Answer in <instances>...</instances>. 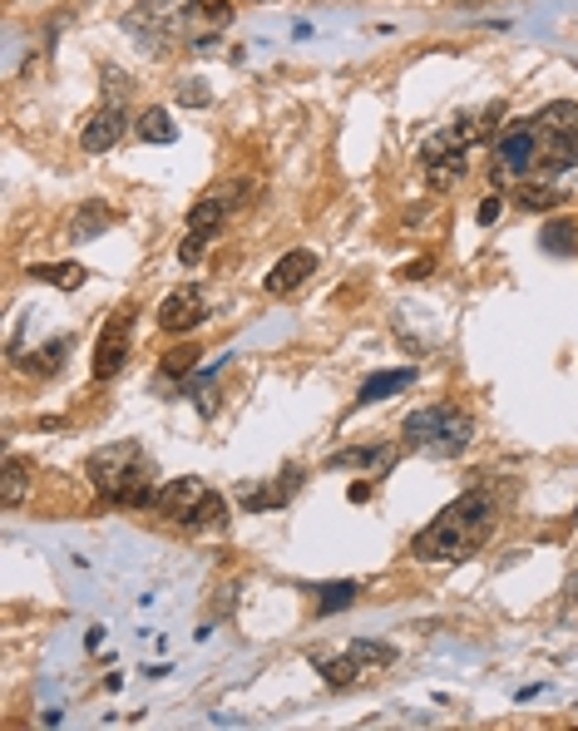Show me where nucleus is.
<instances>
[{
    "instance_id": "f257e3e1",
    "label": "nucleus",
    "mask_w": 578,
    "mask_h": 731,
    "mask_svg": "<svg viewBox=\"0 0 578 731\" xmlns=\"http://www.w3.org/2000/svg\"><path fill=\"white\" fill-rule=\"evenodd\" d=\"M569 168H578V104L554 99V104L534 109L529 119H514L499 134L490 178H495V188H504V183H554Z\"/></svg>"
},
{
    "instance_id": "f03ea898",
    "label": "nucleus",
    "mask_w": 578,
    "mask_h": 731,
    "mask_svg": "<svg viewBox=\"0 0 578 731\" xmlns=\"http://www.w3.org/2000/svg\"><path fill=\"white\" fill-rule=\"evenodd\" d=\"M490 534H495V499L490 494H465L415 534L411 559H420V564H460L475 549H485Z\"/></svg>"
},
{
    "instance_id": "7ed1b4c3",
    "label": "nucleus",
    "mask_w": 578,
    "mask_h": 731,
    "mask_svg": "<svg viewBox=\"0 0 578 731\" xmlns=\"http://www.w3.org/2000/svg\"><path fill=\"white\" fill-rule=\"evenodd\" d=\"M89 485L99 489V499L109 504H129V509H154V460L144 455V445L134 440H114L99 445L84 465Z\"/></svg>"
},
{
    "instance_id": "20e7f679",
    "label": "nucleus",
    "mask_w": 578,
    "mask_h": 731,
    "mask_svg": "<svg viewBox=\"0 0 578 731\" xmlns=\"http://www.w3.org/2000/svg\"><path fill=\"white\" fill-rule=\"evenodd\" d=\"M495 119H499V104H490L485 119L460 114L455 124H445L440 134H430V139L420 144V163H425L430 188H455V183H460V173H465V163H470V144L485 139V134L495 129Z\"/></svg>"
},
{
    "instance_id": "39448f33",
    "label": "nucleus",
    "mask_w": 578,
    "mask_h": 731,
    "mask_svg": "<svg viewBox=\"0 0 578 731\" xmlns=\"http://www.w3.org/2000/svg\"><path fill=\"white\" fill-rule=\"evenodd\" d=\"M401 440H406V450H415V455L450 460V455L470 450V440H475V420H470L460 406H450V401H440V406H420V410L406 415Z\"/></svg>"
},
{
    "instance_id": "423d86ee",
    "label": "nucleus",
    "mask_w": 578,
    "mask_h": 731,
    "mask_svg": "<svg viewBox=\"0 0 578 731\" xmlns=\"http://www.w3.org/2000/svg\"><path fill=\"white\" fill-rule=\"evenodd\" d=\"M193 5H198V0H139V5L129 10L124 25H129L134 35H144L149 45H159V40H173V35H188Z\"/></svg>"
},
{
    "instance_id": "0eeeda50",
    "label": "nucleus",
    "mask_w": 578,
    "mask_h": 731,
    "mask_svg": "<svg viewBox=\"0 0 578 731\" xmlns=\"http://www.w3.org/2000/svg\"><path fill=\"white\" fill-rule=\"evenodd\" d=\"M228 213H233V203H228V193H223V188H218V193H203V198L188 208V238H183V247H178V262H183V267L203 262L208 243L223 233Z\"/></svg>"
},
{
    "instance_id": "6e6552de",
    "label": "nucleus",
    "mask_w": 578,
    "mask_h": 731,
    "mask_svg": "<svg viewBox=\"0 0 578 731\" xmlns=\"http://www.w3.org/2000/svg\"><path fill=\"white\" fill-rule=\"evenodd\" d=\"M129 346H134V317H129V312H119V317H109V322L99 326L94 361H89L94 381H114V376L124 371V361H129Z\"/></svg>"
},
{
    "instance_id": "1a4fd4ad",
    "label": "nucleus",
    "mask_w": 578,
    "mask_h": 731,
    "mask_svg": "<svg viewBox=\"0 0 578 731\" xmlns=\"http://www.w3.org/2000/svg\"><path fill=\"white\" fill-rule=\"evenodd\" d=\"M208 494L213 489L203 485V480H193V475H183V480H168V485L154 489V514L168 519V524H183V529H193V519H198V509L208 504Z\"/></svg>"
},
{
    "instance_id": "9d476101",
    "label": "nucleus",
    "mask_w": 578,
    "mask_h": 731,
    "mask_svg": "<svg viewBox=\"0 0 578 731\" xmlns=\"http://www.w3.org/2000/svg\"><path fill=\"white\" fill-rule=\"evenodd\" d=\"M124 129H129V109H124V94H109L89 119H84L80 129V149L84 154H104V149H114L119 139H124Z\"/></svg>"
},
{
    "instance_id": "9b49d317",
    "label": "nucleus",
    "mask_w": 578,
    "mask_h": 731,
    "mask_svg": "<svg viewBox=\"0 0 578 731\" xmlns=\"http://www.w3.org/2000/svg\"><path fill=\"white\" fill-rule=\"evenodd\" d=\"M203 317H208V302H203L198 287H178V292H168L164 302H159V331H168V336L193 331Z\"/></svg>"
},
{
    "instance_id": "f8f14e48",
    "label": "nucleus",
    "mask_w": 578,
    "mask_h": 731,
    "mask_svg": "<svg viewBox=\"0 0 578 731\" xmlns=\"http://www.w3.org/2000/svg\"><path fill=\"white\" fill-rule=\"evenodd\" d=\"M312 272H317V252L292 247V252H282V257L272 262V272H267V292H272V297H292Z\"/></svg>"
},
{
    "instance_id": "ddd939ff",
    "label": "nucleus",
    "mask_w": 578,
    "mask_h": 731,
    "mask_svg": "<svg viewBox=\"0 0 578 731\" xmlns=\"http://www.w3.org/2000/svg\"><path fill=\"white\" fill-rule=\"evenodd\" d=\"M391 465H396L391 445H351L327 460V470H371V475H391Z\"/></svg>"
},
{
    "instance_id": "4468645a",
    "label": "nucleus",
    "mask_w": 578,
    "mask_h": 731,
    "mask_svg": "<svg viewBox=\"0 0 578 731\" xmlns=\"http://www.w3.org/2000/svg\"><path fill=\"white\" fill-rule=\"evenodd\" d=\"M411 386H415V371H411V366H401V371H376V376H366V381H361V396H356V406L391 401L396 391H411Z\"/></svg>"
},
{
    "instance_id": "2eb2a0df",
    "label": "nucleus",
    "mask_w": 578,
    "mask_h": 731,
    "mask_svg": "<svg viewBox=\"0 0 578 731\" xmlns=\"http://www.w3.org/2000/svg\"><path fill=\"white\" fill-rule=\"evenodd\" d=\"M109 223H114V208L99 203V198H89V203L75 208V218H70V243H94Z\"/></svg>"
},
{
    "instance_id": "dca6fc26",
    "label": "nucleus",
    "mask_w": 578,
    "mask_h": 731,
    "mask_svg": "<svg viewBox=\"0 0 578 731\" xmlns=\"http://www.w3.org/2000/svg\"><path fill=\"white\" fill-rule=\"evenodd\" d=\"M75 346V336H55V341H45L40 351H30L25 361H20V371L25 376H35V381H45V376H55L60 366H65V351Z\"/></svg>"
},
{
    "instance_id": "f3484780",
    "label": "nucleus",
    "mask_w": 578,
    "mask_h": 731,
    "mask_svg": "<svg viewBox=\"0 0 578 731\" xmlns=\"http://www.w3.org/2000/svg\"><path fill=\"white\" fill-rule=\"evenodd\" d=\"M297 489H302V470H287V475H282V485L248 489V494H243V504H248V509H277V504H287Z\"/></svg>"
},
{
    "instance_id": "a211bd4d",
    "label": "nucleus",
    "mask_w": 578,
    "mask_h": 731,
    "mask_svg": "<svg viewBox=\"0 0 578 731\" xmlns=\"http://www.w3.org/2000/svg\"><path fill=\"white\" fill-rule=\"evenodd\" d=\"M134 134H139L144 144H173V139H178V124L168 119V109H159V104H154V109H144V114H139Z\"/></svg>"
},
{
    "instance_id": "6ab92c4d",
    "label": "nucleus",
    "mask_w": 578,
    "mask_h": 731,
    "mask_svg": "<svg viewBox=\"0 0 578 731\" xmlns=\"http://www.w3.org/2000/svg\"><path fill=\"white\" fill-rule=\"evenodd\" d=\"M539 247H544V252H554V257H578V223H574V218L549 223V228L539 233Z\"/></svg>"
},
{
    "instance_id": "aec40b11",
    "label": "nucleus",
    "mask_w": 578,
    "mask_h": 731,
    "mask_svg": "<svg viewBox=\"0 0 578 731\" xmlns=\"http://www.w3.org/2000/svg\"><path fill=\"white\" fill-rule=\"evenodd\" d=\"M25 485H30V465H25L20 455H10V460H5V480H0V504L15 509V504L25 499Z\"/></svg>"
},
{
    "instance_id": "412c9836",
    "label": "nucleus",
    "mask_w": 578,
    "mask_h": 731,
    "mask_svg": "<svg viewBox=\"0 0 578 731\" xmlns=\"http://www.w3.org/2000/svg\"><path fill=\"white\" fill-rule=\"evenodd\" d=\"M361 598V583L351 578V583H322L317 588V613L327 618V613H341V608H351Z\"/></svg>"
},
{
    "instance_id": "4be33fe9",
    "label": "nucleus",
    "mask_w": 578,
    "mask_h": 731,
    "mask_svg": "<svg viewBox=\"0 0 578 731\" xmlns=\"http://www.w3.org/2000/svg\"><path fill=\"white\" fill-rule=\"evenodd\" d=\"M30 277H40V282H50V287H60V292H75L89 272H84L80 262H55V267H30Z\"/></svg>"
},
{
    "instance_id": "5701e85b",
    "label": "nucleus",
    "mask_w": 578,
    "mask_h": 731,
    "mask_svg": "<svg viewBox=\"0 0 578 731\" xmlns=\"http://www.w3.org/2000/svg\"><path fill=\"white\" fill-rule=\"evenodd\" d=\"M559 203H564V193L554 183H519V208L544 213V208H559Z\"/></svg>"
},
{
    "instance_id": "b1692460",
    "label": "nucleus",
    "mask_w": 578,
    "mask_h": 731,
    "mask_svg": "<svg viewBox=\"0 0 578 731\" xmlns=\"http://www.w3.org/2000/svg\"><path fill=\"white\" fill-rule=\"evenodd\" d=\"M346 652H351L366 672H371V667H391V662H396V648H391V643H376V638H356Z\"/></svg>"
},
{
    "instance_id": "393cba45",
    "label": "nucleus",
    "mask_w": 578,
    "mask_h": 731,
    "mask_svg": "<svg viewBox=\"0 0 578 731\" xmlns=\"http://www.w3.org/2000/svg\"><path fill=\"white\" fill-rule=\"evenodd\" d=\"M198 356H203L198 346H173V351H168L164 361H159V371H164V376H173V381H178V376H193Z\"/></svg>"
},
{
    "instance_id": "a878e982",
    "label": "nucleus",
    "mask_w": 578,
    "mask_h": 731,
    "mask_svg": "<svg viewBox=\"0 0 578 731\" xmlns=\"http://www.w3.org/2000/svg\"><path fill=\"white\" fill-rule=\"evenodd\" d=\"M178 99H183V104H208L213 94H208V84L203 80H183L178 84Z\"/></svg>"
},
{
    "instance_id": "bb28decb",
    "label": "nucleus",
    "mask_w": 578,
    "mask_h": 731,
    "mask_svg": "<svg viewBox=\"0 0 578 731\" xmlns=\"http://www.w3.org/2000/svg\"><path fill=\"white\" fill-rule=\"evenodd\" d=\"M499 213H504V198H499V193H490V198H485V203H480V223H485V228H490V223H495Z\"/></svg>"
},
{
    "instance_id": "cd10ccee",
    "label": "nucleus",
    "mask_w": 578,
    "mask_h": 731,
    "mask_svg": "<svg viewBox=\"0 0 578 731\" xmlns=\"http://www.w3.org/2000/svg\"><path fill=\"white\" fill-rule=\"evenodd\" d=\"M425 272H435V257H420V262H411V267H406L401 277H406V282H420Z\"/></svg>"
},
{
    "instance_id": "c85d7f7f",
    "label": "nucleus",
    "mask_w": 578,
    "mask_h": 731,
    "mask_svg": "<svg viewBox=\"0 0 578 731\" xmlns=\"http://www.w3.org/2000/svg\"><path fill=\"white\" fill-rule=\"evenodd\" d=\"M366 499H371V485H366V480H361V485H351V504H366Z\"/></svg>"
},
{
    "instance_id": "c756f323",
    "label": "nucleus",
    "mask_w": 578,
    "mask_h": 731,
    "mask_svg": "<svg viewBox=\"0 0 578 731\" xmlns=\"http://www.w3.org/2000/svg\"><path fill=\"white\" fill-rule=\"evenodd\" d=\"M257 5H262V0H257Z\"/></svg>"
}]
</instances>
